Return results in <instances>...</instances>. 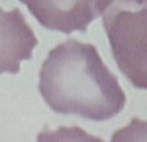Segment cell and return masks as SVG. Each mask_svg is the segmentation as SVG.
<instances>
[{
    "label": "cell",
    "mask_w": 147,
    "mask_h": 142,
    "mask_svg": "<svg viewBox=\"0 0 147 142\" xmlns=\"http://www.w3.org/2000/svg\"><path fill=\"white\" fill-rule=\"evenodd\" d=\"M39 91L53 111L94 122L116 116L127 103L124 91L97 48L75 39L49 52L39 74Z\"/></svg>",
    "instance_id": "6da1fadb"
},
{
    "label": "cell",
    "mask_w": 147,
    "mask_h": 142,
    "mask_svg": "<svg viewBox=\"0 0 147 142\" xmlns=\"http://www.w3.org/2000/svg\"><path fill=\"white\" fill-rule=\"evenodd\" d=\"M102 14L119 69L134 87L146 89L147 0H112Z\"/></svg>",
    "instance_id": "7a4b0ae2"
},
{
    "label": "cell",
    "mask_w": 147,
    "mask_h": 142,
    "mask_svg": "<svg viewBox=\"0 0 147 142\" xmlns=\"http://www.w3.org/2000/svg\"><path fill=\"white\" fill-rule=\"evenodd\" d=\"M41 26L63 34L86 32L112 0H20Z\"/></svg>",
    "instance_id": "3957f363"
},
{
    "label": "cell",
    "mask_w": 147,
    "mask_h": 142,
    "mask_svg": "<svg viewBox=\"0 0 147 142\" xmlns=\"http://www.w3.org/2000/svg\"><path fill=\"white\" fill-rule=\"evenodd\" d=\"M38 44V38L18 8L4 10L0 7V74H18L21 62L32 57Z\"/></svg>",
    "instance_id": "277c9868"
}]
</instances>
